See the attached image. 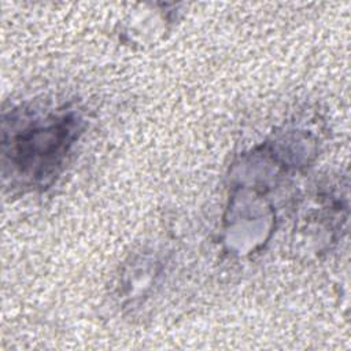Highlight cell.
Wrapping results in <instances>:
<instances>
[{"mask_svg":"<svg viewBox=\"0 0 351 351\" xmlns=\"http://www.w3.org/2000/svg\"><path fill=\"white\" fill-rule=\"evenodd\" d=\"M80 132L74 112L37 115L11 136L10 155L19 174L38 184L52 177L63 163Z\"/></svg>","mask_w":351,"mask_h":351,"instance_id":"obj_1","label":"cell"}]
</instances>
